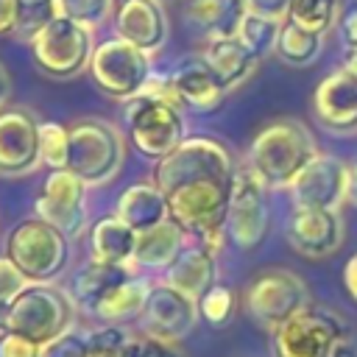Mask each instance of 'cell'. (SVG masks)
<instances>
[{
    "label": "cell",
    "instance_id": "obj_1",
    "mask_svg": "<svg viewBox=\"0 0 357 357\" xmlns=\"http://www.w3.org/2000/svg\"><path fill=\"white\" fill-rule=\"evenodd\" d=\"M234 176V173H231ZM229 184L231 178L204 176L187 178L165 190L170 220L181 226L187 237L212 254L223 245L226 234V209H229Z\"/></svg>",
    "mask_w": 357,
    "mask_h": 357
},
{
    "label": "cell",
    "instance_id": "obj_2",
    "mask_svg": "<svg viewBox=\"0 0 357 357\" xmlns=\"http://www.w3.org/2000/svg\"><path fill=\"white\" fill-rule=\"evenodd\" d=\"M318 156L315 137L298 120L268 123L248 148V167L268 187H290V181Z\"/></svg>",
    "mask_w": 357,
    "mask_h": 357
},
{
    "label": "cell",
    "instance_id": "obj_3",
    "mask_svg": "<svg viewBox=\"0 0 357 357\" xmlns=\"http://www.w3.org/2000/svg\"><path fill=\"white\" fill-rule=\"evenodd\" d=\"M67 128H70L67 170H73L86 187L112 181L126 159V139L120 128L100 117H84Z\"/></svg>",
    "mask_w": 357,
    "mask_h": 357
},
{
    "label": "cell",
    "instance_id": "obj_4",
    "mask_svg": "<svg viewBox=\"0 0 357 357\" xmlns=\"http://www.w3.org/2000/svg\"><path fill=\"white\" fill-rule=\"evenodd\" d=\"M95 31L78 25L67 17H47L39 31L28 39L33 64L56 81H67L89 70V59L95 50Z\"/></svg>",
    "mask_w": 357,
    "mask_h": 357
},
{
    "label": "cell",
    "instance_id": "obj_5",
    "mask_svg": "<svg viewBox=\"0 0 357 357\" xmlns=\"http://www.w3.org/2000/svg\"><path fill=\"white\" fill-rule=\"evenodd\" d=\"M75 304L70 293L50 282H31L11 304H8V332L33 340L36 346H47L67 329H73Z\"/></svg>",
    "mask_w": 357,
    "mask_h": 357
},
{
    "label": "cell",
    "instance_id": "obj_6",
    "mask_svg": "<svg viewBox=\"0 0 357 357\" xmlns=\"http://www.w3.org/2000/svg\"><path fill=\"white\" fill-rule=\"evenodd\" d=\"M6 257L28 282H53L70 262V237L42 218H25L8 231Z\"/></svg>",
    "mask_w": 357,
    "mask_h": 357
},
{
    "label": "cell",
    "instance_id": "obj_7",
    "mask_svg": "<svg viewBox=\"0 0 357 357\" xmlns=\"http://www.w3.org/2000/svg\"><path fill=\"white\" fill-rule=\"evenodd\" d=\"M123 120L139 156L151 162L165 159L184 139V131H187L181 106L148 92H139L131 100H126Z\"/></svg>",
    "mask_w": 357,
    "mask_h": 357
},
{
    "label": "cell",
    "instance_id": "obj_8",
    "mask_svg": "<svg viewBox=\"0 0 357 357\" xmlns=\"http://www.w3.org/2000/svg\"><path fill=\"white\" fill-rule=\"evenodd\" d=\"M349 343L346 324L321 307L307 304L271 332L273 357H332Z\"/></svg>",
    "mask_w": 357,
    "mask_h": 357
},
{
    "label": "cell",
    "instance_id": "obj_9",
    "mask_svg": "<svg viewBox=\"0 0 357 357\" xmlns=\"http://www.w3.org/2000/svg\"><path fill=\"white\" fill-rule=\"evenodd\" d=\"M151 73H153L151 56L120 36H112L95 45L92 59H89V75L95 86L103 95L123 100V103L142 92Z\"/></svg>",
    "mask_w": 357,
    "mask_h": 357
},
{
    "label": "cell",
    "instance_id": "obj_10",
    "mask_svg": "<svg viewBox=\"0 0 357 357\" xmlns=\"http://www.w3.org/2000/svg\"><path fill=\"white\" fill-rule=\"evenodd\" d=\"M268 229H271L268 184L248 165L234 167L229 184V209H226L229 240L243 251H254L268 237Z\"/></svg>",
    "mask_w": 357,
    "mask_h": 357
},
{
    "label": "cell",
    "instance_id": "obj_11",
    "mask_svg": "<svg viewBox=\"0 0 357 357\" xmlns=\"http://www.w3.org/2000/svg\"><path fill=\"white\" fill-rule=\"evenodd\" d=\"M234 162L231 151L215 139V137H184L165 159L156 162L153 181L165 192L178 181L187 178H204V176H218V178H231Z\"/></svg>",
    "mask_w": 357,
    "mask_h": 357
},
{
    "label": "cell",
    "instance_id": "obj_12",
    "mask_svg": "<svg viewBox=\"0 0 357 357\" xmlns=\"http://www.w3.org/2000/svg\"><path fill=\"white\" fill-rule=\"evenodd\" d=\"M307 304H310L307 284L293 271H284V268H273V271L259 273L248 284V290H245V307H248V312L268 332H273L276 326H282L290 315H296Z\"/></svg>",
    "mask_w": 357,
    "mask_h": 357
},
{
    "label": "cell",
    "instance_id": "obj_13",
    "mask_svg": "<svg viewBox=\"0 0 357 357\" xmlns=\"http://www.w3.org/2000/svg\"><path fill=\"white\" fill-rule=\"evenodd\" d=\"M36 218L56 226L70 240L86 229V184L67 167L50 170L36 195Z\"/></svg>",
    "mask_w": 357,
    "mask_h": 357
},
{
    "label": "cell",
    "instance_id": "obj_14",
    "mask_svg": "<svg viewBox=\"0 0 357 357\" xmlns=\"http://www.w3.org/2000/svg\"><path fill=\"white\" fill-rule=\"evenodd\" d=\"M287 190L296 209H340L349 190V165L332 153H318Z\"/></svg>",
    "mask_w": 357,
    "mask_h": 357
},
{
    "label": "cell",
    "instance_id": "obj_15",
    "mask_svg": "<svg viewBox=\"0 0 357 357\" xmlns=\"http://www.w3.org/2000/svg\"><path fill=\"white\" fill-rule=\"evenodd\" d=\"M198 315H201L198 301H192L190 296L178 293L176 287L159 282V284H151V293H148L145 307L137 321H139V332L178 343L184 335L192 332Z\"/></svg>",
    "mask_w": 357,
    "mask_h": 357
},
{
    "label": "cell",
    "instance_id": "obj_16",
    "mask_svg": "<svg viewBox=\"0 0 357 357\" xmlns=\"http://www.w3.org/2000/svg\"><path fill=\"white\" fill-rule=\"evenodd\" d=\"M42 165L39 156V123L28 109L0 112V176L20 178Z\"/></svg>",
    "mask_w": 357,
    "mask_h": 357
},
{
    "label": "cell",
    "instance_id": "obj_17",
    "mask_svg": "<svg viewBox=\"0 0 357 357\" xmlns=\"http://www.w3.org/2000/svg\"><path fill=\"white\" fill-rule=\"evenodd\" d=\"M284 237L307 259L329 257L343 243V218L337 209H296L287 215Z\"/></svg>",
    "mask_w": 357,
    "mask_h": 357
},
{
    "label": "cell",
    "instance_id": "obj_18",
    "mask_svg": "<svg viewBox=\"0 0 357 357\" xmlns=\"http://www.w3.org/2000/svg\"><path fill=\"white\" fill-rule=\"evenodd\" d=\"M114 36L131 42L148 56L159 53L170 36V20L159 0H120L114 6Z\"/></svg>",
    "mask_w": 357,
    "mask_h": 357
},
{
    "label": "cell",
    "instance_id": "obj_19",
    "mask_svg": "<svg viewBox=\"0 0 357 357\" xmlns=\"http://www.w3.org/2000/svg\"><path fill=\"white\" fill-rule=\"evenodd\" d=\"M312 112L318 123L332 134L357 131V78L343 67L332 70L312 92Z\"/></svg>",
    "mask_w": 357,
    "mask_h": 357
},
{
    "label": "cell",
    "instance_id": "obj_20",
    "mask_svg": "<svg viewBox=\"0 0 357 357\" xmlns=\"http://www.w3.org/2000/svg\"><path fill=\"white\" fill-rule=\"evenodd\" d=\"M170 81L181 100V109H192L198 114H212L226 98V86L218 81L201 53L181 59L170 70Z\"/></svg>",
    "mask_w": 357,
    "mask_h": 357
},
{
    "label": "cell",
    "instance_id": "obj_21",
    "mask_svg": "<svg viewBox=\"0 0 357 357\" xmlns=\"http://www.w3.org/2000/svg\"><path fill=\"white\" fill-rule=\"evenodd\" d=\"M215 276H218L215 254L198 243H187L165 271V284L190 296L192 301H201L206 290L215 284Z\"/></svg>",
    "mask_w": 357,
    "mask_h": 357
},
{
    "label": "cell",
    "instance_id": "obj_22",
    "mask_svg": "<svg viewBox=\"0 0 357 357\" xmlns=\"http://www.w3.org/2000/svg\"><path fill=\"white\" fill-rule=\"evenodd\" d=\"M201 56L209 64V70L218 75V81L226 86V92L237 89L243 81H248L251 73L259 64V59L237 36H215V39H206Z\"/></svg>",
    "mask_w": 357,
    "mask_h": 357
},
{
    "label": "cell",
    "instance_id": "obj_23",
    "mask_svg": "<svg viewBox=\"0 0 357 357\" xmlns=\"http://www.w3.org/2000/svg\"><path fill=\"white\" fill-rule=\"evenodd\" d=\"M114 215L126 220L137 234L159 226L162 220L170 218L167 212V198L156 187V181H134L117 195Z\"/></svg>",
    "mask_w": 357,
    "mask_h": 357
},
{
    "label": "cell",
    "instance_id": "obj_24",
    "mask_svg": "<svg viewBox=\"0 0 357 357\" xmlns=\"http://www.w3.org/2000/svg\"><path fill=\"white\" fill-rule=\"evenodd\" d=\"M134 251H137V231L126 220H120L114 212L103 215L92 223V229H89V259L106 262V265L134 268Z\"/></svg>",
    "mask_w": 357,
    "mask_h": 357
},
{
    "label": "cell",
    "instance_id": "obj_25",
    "mask_svg": "<svg viewBox=\"0 0 357 357\" xmlns=\"http://www.w3.org/2000/svg\"><path fill=\"white\" fill-rule=\"evenodd\" d=\"M187 245V234L178 223L170 218L159 226L137 234V251H134V268L145 271H167L170 262L178 257V251Z\"/></svg>",
    "mask_w": 357,
    "mask_h": 357
},
{
    "label": "cell",
    "instance_id": "obj_26",
    "mask_svg": "<svg viewBox=\"0 0 357 357\" xmlns=\"http://www.w3.org/2000/svg\"><path fill=\"white\" fill-rule=\"evenodd\" d=\"M134 273V268L128 265H106V262H95L89 259L84 268H78V273L73 276L70 284V298L75 307H81L84 312H92L95 304L123 279H128Z\"/></svg>",
    "mask_w": 357,
    "mask_h": 357
},
{
    "label": "cell",
    "instance_id": "obj_27",
    "mask_svg": "<svg viewBox=\"0 0 357 357\" xmlns=\"http://www.w3.org/2000/svg\"><path fill=\"white\" fill-rule=\"evenodd\" d=\"M151 293V282L131 273L128 279H123L120 284H114L98 304L89 315L100 318V324H123V321H131V318H139L142 307H145V298Z\"/></svg>",
    "mask_w": 357,
    "mask_h": 357
},
{
    "label": "cell",
    "instance_id": "obj_28",
    "mask_svg": "<svg viewBox=\"0 0 357 357\" xmlns=\"http://www.w3.org/2000/svg\"><path fill=\"white\" fill-rule=\"evenodd\" d=\"M324 42H326V36L304 31L284 20L282 31H279V42H276V56L290 67H310L324 53Z\"/></svg>",
    "mask_w": 357,
    "mask_h": 357
},
{
    "label": "cell",
    "instance_id": "obj_29",
    "mask_svg": "<svg viewBox=\"0 0 357 357\" xmlns=\"http://www.w3.org/2000/svg\"><path fill=\"white\" fill-rule=\"evenodd\" d=\"M340 0H290L287 8V22L312 31V33H332L340 22Z\"/></svg>",
    "mask_w": 357,
    "mask_h": 357
},
{
    "label": "cell",
    "instance_id": "obj_30",
    "mask_svg": "<svg viewBox=\"0 0 357 357\" xmlns=\"http://www.w3.org/2000/svg\"><path fill=\"white\" fill-rule=\"evenodd\" d=\"M279 31H282V22L279 20H271V17H259V14H245L240 31H237V39L257 56V59H265L271 53H276V42H279Z\"/></svg>",
    "mask_w": 357,
    "mask_h": 357
},
{
    "label": "cell",
    "instance_id": "obj_31",
    "mask_svg": "<svg viewBox=\"0 0 357 357\" xmlns=\"http://www.w3.org/2000/svg\"><path fill=\"white\" fill-rule=\"evenodd\" d=\"M50 8L56 17H67L95 31L114 14V0H53Z\"/></svg>",
    "mask_w": 357,
    "mask_h": 357
},
{
    "label": "cell",
    "instance_id": "obj_32",
    "mask_svg": "<svg viewBox=\"0 0 357 357\" xmlns=\"http://www.w3.org/2000/svg\"><path fill=\"white\" fill-rule=\"evenodd\" d=\"M39 156L50 170H61L67 167V156H70V128L56 123V120H45L39 123Z\"/></svg>",
    "mask_w": 357,
    "mask_h": 357
},
{
    "label": "cell",
    "instance_id": "obj_33",
    "mask_svg": "<svg viewBox=\"0 0 357 357\" xmlns=\"http://www.w3.org/2000/svg\"><path fill=\"white\" fill-rule=\"evenodd\" d=\"M234 310H237V296H234V290L226 287V284H212V287L206 290V296L198 301L201 318H204L206 324H212V326L229 324L231 315H234Z\"/></svg>",
    "mask_w": 357,
    "mask_h": 357
},
{
    "label": "cell",
    "instance_id": "obj_34",
    "mask_svg": "<svg viewBox=\"0 0 357 357\" xmlns=\"http://www.w3.org/2000/svg\"><path fill=\"white\" fill-rule=\"evenodd\" d=\"M223 3H226V0H187L184 17H187V22H190L195 31H201V33L209 39V36L218 31V25H220Z\"/></svg>",
    "mask_w": 357,
    "mask_h": 357
},
{
    "label": "cell",
    "instance_id": "obj_35",
    "mask_svg": "<svg viewBox=\"0 0 357 357\" xmlns=\"http://www.w3.org/2000/svg\"><path fill=\"white\" fill-rule=\"evenodd\" d=\"M39 357H89V335L78 329H67L47 346H42Z\"/></svg>",
    "mask_w": 357,
    "mask_h": 357
},
{
    "label": "cell",
    "instance_id": "obj_36",
    "mask_svg": "<svg viewBox=\"0 0 357 357\" xmlns=\"http://www.w3.org/2000/svg\"><path fill=\"white\" fill-rule=\"evenodd\" d=\"M126 357H181V351L173 340H162L139 332V335H131L126 346Z\"/></svg>",
    "mask_w": 357,
    "mask_h": 357
},
{
    "label": "cell",
    "instance_id": "obj_37",
    "mask_svg": "<svg viewBox=\"0 0 357 357\" xmlns=\"http://www.w3.org/2000/svg\"><path fill=\"white\" fill-rule=\"evenodd\" d=\"M86 335H89V351H126L131 340L123 324H100Z\"/></svg>",
    "mask_w": 357,
    "mask_h": 357
},
{
    "label": "cell",
    "instance_id": "obj_38",
    "mask_svg": "<svg viewBox=\"0 0 357 357\" xmlns=\"http://www.w3.org/2000/svg\"><path fill=\"white\" fill-rule=\"evenodd\" d=\"M28 284H31V282L25 279V273H22L6 254H0V307L8 310V304H11Z\"/></svg>",
    "mask_w": 357,
    "mask_h": 357
},
{
    "label": "cell",
    "instance_id": "obj_39",
    "mask_svg": "<svg viewBox=\"0 0 357 357\" xmlns=\"http://www.w3.org/2000/svg\"><path fill=\"white\" fill-rule=\"evenodd\" d=\"M42 346H36L33 340L22 337V335H14V332H6L0 337V357H39Z\"/></svg>",
    "mask_w": 357,
    "mask_h": 357
},
{
    "label": "cell",
    "instance_id": "obj_40",
    "mask_svg": "<svg viewBox=\"0 0 357 357\" xmlns=\"http://www.w3.org/2000/svg\"><path fill=\"white\" fill-rule=\"evenodd\" d=\"M25 17L22 0H0V36H11L20 31Z\"/></svg>",
    "mask_w": 357,
    "mask_h": 357
},
{
    "label": "cell",
    "instance_id": "obj_41",
    "mask_svg": "<svg viewBox=\"0 0 357 357\" xmlns=\"http://www.w3.org/2000/svg\"><path fill=\"white\" fill-rule=\"evenodd\" d=\"M245 6H248L251 14H259V17H271V20L284 22L287 20L290 0H245Z\"/></svg>",
    "mask_w": 357,
    "mask_h": 357
},
{
    "label": "cell",
    "instance_id": "obj_42",
    "mask_svg": "<svg viewBox=\"0 0 357 357\" xmlns=\"http://www.w3.org/2000/svg\"><path fill=\"white\" fill-rule=\"evenodd\" d=\"M337 33H340V39H343L346 47H357V0H351V3L340 11Z\"/></svg>",
    "mask_w": 357,
    "mask_h": 357
},
{
    "label": "cell",
    "instance_id": "obj_43",
    "mask_svg": "<svg viewBox=\"0 0 357 357\" xmlns=\"http://www.w3.org/2000/svg\"><path fill=\"white\" fill-rule=\"evenodd\" d=\"M343 284H346V293L351 296V301H357V254H351L343 265Z\"/></svg>",
    "mask_w": 357,
    "mask_h": 357
},
{
    "label": "cell",
    "instance_id": "obj_44",
    "mask_svg": "<svg viewBox=\"0 0 357 357\" xmlns=\"http://www.w3.org/2000/svg\"><path fill=\"white\" fill-rule=\"evenodd\" d=\"M8 98H11V75H8V70L0 64V112L6 109Z\"/></svg>",
    "mask_w": 357,
    "mask_h": 357
},
{
    "label": "cell",
    "instance_id": "obj_45",
    "mask_svg": "<svg viewBox=\"0 0 357 357\" xmlns=\"http://www.w3.org/2000/svg\"><path fill=\"white\" fill-rule=\"evenodd\" d=\"M346 201L357 206V162L349 165V190H346Z\"/></svg>",
    "mask_w": 357,
    "mask_h": 357
},
{
    "label": "cell",
    "instance_id": "obj_46",
    "mask_svg": "<svg viewBox=\"0 0 357 357\" xmlns=\"http://www.w3.org/2000/svg\"><path fill=\"white\" fill-rule=\"evenodd\" d=\"M343 70L357 78V47H346L343 50Z\"/></svg>",
    "mask_w": 357,
    "mask_h": 357
},
{
    "label": "cell",
    "instance_id": "obj_47",
    "mask_svg": "<svg viewBox=\"0 0 357 357\" xmlns=\"http://www.w3.org/2000/svg\"><path fill=\"white\" fill-rule=\"evenodd\" d=\"M25 11H50L53 0H22Z\"/></svg>",
    "mask_w": 357,
    "mask_h": 357
},
{
    "label": "cell",
    "instance_id": "obj_48",
    "mask_svg": "<svg viewBox=\"0 0 357 357\" xmlns=\"http://www.w3.org/2000/svg\"><path fill=\"white\" fill-rule=\"evenodd\" d=\"M332 357H357V349H354L351 343H343V346H340V349H337Z\"/></svg>",
    "mask_w": 357,
    "mask_h": 357
},
{
    "label": "cell",
    "instance_id": "obj_49",
    "mask_svg": "<svg viewBox=\"0 0 357 357\" xmlns=\"http://www.w3.org/2000/svg\"><path fill=\"white\" fill-rule=\"evenodd\" d=\"M89 357H126V351H89Z\"/></svg>",
    "mask_w": 357,
    "mask_h": 357
},
{
    "label": "cell",
    "instance_id": "obj_50",
    "mask_svg": "<svg viewBox=\"0 0 357 357\" xmlns=\"http://www.w3.org/2000/svg\"><path fill=\"white\" fill-rule=\"evenodd\" d=\"M159 3H170V0H159Z\"/></svg>",
    "mask_w": 357,
    "mask_h": 357
}]
</instances>
